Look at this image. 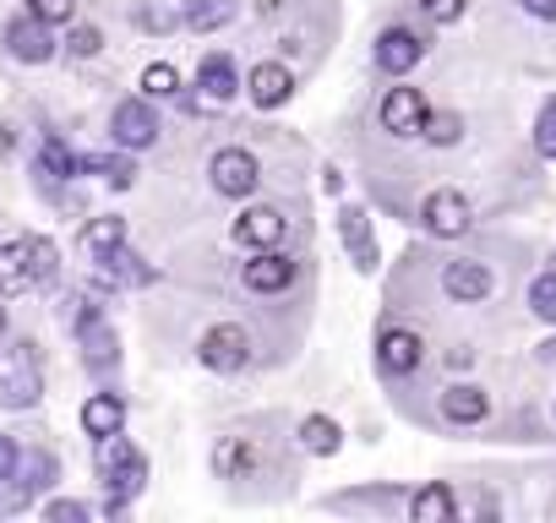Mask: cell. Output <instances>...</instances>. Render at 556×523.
Returning a JSON list of instances; mask_svg holds the SVG:
<instances>
[{"label":"cell","mask_w":556,"mask_h":523,"mask_svg":"<svg viewBox=\"0 0 556 523\" xmlns=\"http://www.w3.org/2000/svg\"><path fill=\"white\" fill-rule=\"evenodd\" d=\"M458 131H464V120H458V115H426V126H420V137H426V142H437V148H453V142H458Z\"/></svg>","instance_id":"29"},{"label":"cell","mask_w":556,"mask_h":523,"mask_svg":"<svg viewBox=\"0 0 556 523\" xmlns=\"http://www.w3.org/2000/svg\"><path fill=\"white\" fill-rule=\"evenodd\" d=\"M485 414H491L485 387H475V382H453V387H442V420H453V425H480Z\"/></svg>","instance_id":"15"},{"label":"cell","mask_w":556,"mask_h":523,"mask_svg":"<svg viewBox=\"0 0 556 523\" xmlns=\"http://www.w3.org/2000/svg\"><path fill=\"white\" fill-rule=\"evenodd\" d=\"M197 355H202L207 371H240V366L251 360V333H245L240 322H218V328L202 333Z\"/></svg>","instance_id":"2"},{"label":"cell","mask_w":556,"mask_h":523,"mask_svg":"<svg viewBox=\"0 0 556 523\" xmlns=\"http://www.w3.org/2000/svg\"><path fill=\"white\" fill-rule=\"evenodd\" d=\"M285 213H278V207H245L240 218H235V240L240 245H251V251H267V245H278V240H285Z\"/></svg>","instance_id":"14"},{"label":"cell","mask_w":556,"mask_h":523,"mask_svg":"<svg viewBox=\"0 0 556 523\" xmlns=\"http://www.w3.org/2000/svg\"><path fill=\"white\" fill-rule=\"evenodd\" d=\"M256 469V447L245 442V436H224L218 447H213V474L218 480H245Z\"/></svg>","instance_id":"19"},{"label":"cell","mask_w":556,"mask_h":523,"mask_svg":"<svg viewBox=\"0 0 556 523\" xmlns=\"http://www.w3.org/2000/svg\"><path fill=\"white\" fill-rule=\"evenodd\" d=\"M518 7H523L529 17H540V23H556V0H518Z\"/></svg>","instance_id":"37"},{"label":"cell","mask_w":556,"mask_h":523,"mask_svg":"<svg viewBox=\"0 0 556 523\" xmlns=\"http://www.w3.org/2000/svg\"><path fill=\"white\" fill-rule=\"evenodd\" d=\"M409 518H415V523H447V518H458V501H453V490L437 480V485L415 490V501H409Z\"/></svg>","instance_id":"20"},{"label":"cell","mask_w":556,"mask_h":523,"mask_svg":"<svg viewBox=\"0 0 556 523\" xmlns=\"http://www.w3.org/2000/svg\"><path fill=\"white\" fill-rule=\"evenodd\" d=\"M28 12H34V17H45V23H72L77 0H28Z\"/></svg>","instance_id":"33"},{"label":"cell","mask_w":556,"mask_h":523,"mask_svg":"<svg viewBox=\"0 0 556 523\" xmlns=\"http://www.w3.org/2000/svg\"><path fill=\"white\" fill-rule=\"evenodd\" d=\"M7 44H12V55L17 61H28V66H45L50 55H55V39H50V23L45 17H17L12 28H7Z\"/></svg>","instance_id":"13"},{"label":"cell","mask_w":556,"mask_h":523,"mask_svg":"<svg viewBox=\"0 0 556 523\" xmlns=\"http://www.w3.org/2000/svg\"><path fill=\"white\" fill-rule=\"evenodd\" d=\"M240 279H245L251 295H278V290H290V284H295V262L278 251V245H267V251H256L245 268H240Z\"/></svg>","instance_id":"6"},{"label":"cell","mask_w":556,"mask_h":523,"mask_svg":"<svg viewBox=\"0 0 556 523\" xmlns=\"http://www.w3.org/2000/svg\"><path fill=\"white\" fill-rule=\"evenodd\" d=\"M23 245H28V268H34V284H50V279H55V245H50L45 234H28Z\"/></svg>","instance_id":"27"},{"label":"cell","mask_w":556,"mask_h":523,"mask_svg":"<svg viewBox=\"0 0 556 523\" xmlns=\"http://www.w3.org/2000/svg\"><path fill=\"white\" fill-rule=\"evenodd\" d=\"M235 7H240V0H186V28L191 34H213V28H224L229 17H235Z\"/></svg>","instance_id":"23"},{"label":"cell","mask_w":556,"mask_h":523,"mask_svg":"<svg viewBox=\"0 0 556 523\" xmlns=\"http://www.w3.org/2000/svg\"><path fill=\"white\" fill-rule=\"evenodd\" d=\"M464 7H469V0H426V17L431 23H458Z\"/></svg>","instance_id":"34"},{"label":"cell","mask_w":556,"mask_h":523,"mask_svg":"<svg viewBox=\"0 0 556 523\" xmlns=\"http://www.w3.org/2000/svg\"><path fill=\"white\" fill-rule=\"evenodd\" d=\"M442 290H447V301H458V306H480V301H491L496 279H491L485 262H475V256H453L447 268H442Z\"/></svg>","instance_id":"5"},{"label":"cell","mask_w":556,"mask_h":523,"mask_svg":"<svg viewBox=\"0 0 556 523\" xmlns=\"http://www.w3.org/2000/svg\"><path fill=\"white\" fill-rule=\"evenodd\" d=\"M99 474H104V490H110V501H104L110 518L126 512V501L148 485V463H142V452L121 431L115 436H99Z\"/></svg>","instance_id":"1"},{"label":"cell","mask_w":556,"mask_h":523,"mask_svg":"<svg viewBox=\"0 0 556 523\" xmlns=\"http://www.w3.org/2000/svg\"><path fill=\"white\" fill-rule=\"evenodd\" d=\"M126 425V404L115 398V393H93L88 404H83V431L99 442V436H115Z\"/></svg>","instance_id":"18"},{"label":"cell","mask_w":556,"mask_h":523,"mask_svg":"<svg viewBox=\"0 0 556 523\" xmlns=\"http://www.w3.org/2000/svg\"><path fill=\"white\" fill-rule=\"evenodd\" d=\"M420 224L437 234V240H458V234H469L475 229V207L458 196V191H431L426 196V207H420Z\"/></svg>","instance_id":"4"},{"label":"cell","mask_w":556,"mask_h":523,"mask_svg":"<svg viewBox=\"0 0 556 523\" xmlns=\"http://www.w3.org/2000/svg\"><path fill=\"white\" fill-rule=\"evenodd\" d=\"M256 12H278V0H256Z\"/></svg>","instance_id":"38"},{"label":"cell","mask_w":556,"mask_h":523,"mask_svg":"<svg viewBox=\"0 0 556 523\" xmlns=\"http://www.w3.org/2000/svg\"><path fill=\"white\" fill-rule=\"evenodd\" d=\"M382 131H393V137H420V126H426V99H420V88H388V99H382Z\"/></svg>","instance_id":"8"},{"label":"cell","mask_w":556,"mask_h":523,"mask_svg":"<svg viewBox=\"0 0 556 523\" xmlns=\"http://www.w3.org/2000/svg\"><path fill=\"white\" fill-rule=\"evenodd\" d=\"M534 153L556 164V99H551V104L540 110V120H534Z\"/></svg>","instance_id":"30"},{"label":"cell","mask_w":556,"mask_h":523,"mask_svg":"<svg viewBox=\"0 0 556 523\" xmlns=\"http://www.w3.org/2000/svg\"><path fill=\"white\" fill-rule=\"evenodd\" d=\"M23 469V452H17V442L12 436H0V480H12Z\"/></svg>","instance_id":"36"},{"label":"cell","mask_w":556,"mask_h":523,"mask_svg":"<svg viewBox=\"0 0 556 523\" xmlns=\"http://www.w3.org/2000/svg\"><path fill=\"white\" fill-rule=\"evenodd\" d=\"M420 360H426L420 333H409V328H388V333L377 339V366H382L388 377H409V371H420Z\"/></svg>","instance_id":"9"},{"label":"cell","mask_w":556,"mask_h":523,"mask_svg":"<svg viewBox=\"0 0 556 523\" xmlns=\"http://www.w3.org/2000/svg\"><path fill=\"white\" fill-rule=\"evenodd\" d=\"M45 518H55V523H83V518H88V507H83V501H50V507H45Z\"/></svg>","instance_id":"35"},{"label":"cell","mask_w":556,"mask_h":523,"mask_svg":"<svg viewBox=\"0 0 556 523\" xmlns=\"http://www.w3.org/2000/svg\"><path fill=\"white\" fill-rule=\"evenodd\" d=\"M99 262H104V273H110V279H126V284H153V268H142V262H137L126 245L104 251Z\"/></svg>","instance_id":"24"},{"label":"cell","mask_w":556,"mask_h":523,"mask_svg":"<svg viewBox=\"0 0 556 523\" xmlns=\"http://www.w3.org/2000/svg\"><path fill=\"white\" fill-rule=\"evenodd\" d=\"M34 398H39V377H34V371H28V360H23V371L7 382V404H12V409H23V404H34Z\"/></svg>","instance_id":"31"},{"label":"cell","mask_w":556,"mask_h":523,"mask_svg":"<svg viewBox=\"0 0 556 523\" xmlns=\"http://www.w3.org/2000/svg\"><path fill=\"white\" fill-rule=\"evenodd\" d=\"M207 175H213V191L218 196H251L256 180H262V164L245 148H218L213 164H207Z\"/></svg>","instance_id":"3"},{"label":"cell","mask_w":556,"mask_h":523,"mask_svg":"<svg viewBox=\"0 0 556 523\" xmlns=\"http://www.w3.org/2000/svg\"><path fill=\"white\" fill-rule=\"evenodd\" d=\"M245 93H251V104H256V110H278V104H290V93H295V77H290V66L262 61V66H251V77H245Z\"/></svg>","instance_id":"12"},{"label":"cell","mask_w":556,"mask_h":523,"mask_svg":"<svg viewBox=\"0 0 556 523\" xmlns=\"http://www.w3.org/2000/svg\"><path fill=\"white\" fill-rule=\"evenodd\" d=\"M0 328H7V311H0Z\"/></svg>","instance_id":"39"},{"label":"cell","mask_w":556,"mask_h":523,"mask_svg":"<svg viewBox=\"0 0 556 523\" xmlns=\"http://www.w3.org/2000/svg\"><path fill=\"white\" fill-rule=\"evenodd\" d=\"M301 447H306V452H317V458H333V452L344 447L339 420H328V414H306V420H301Z\"/></svg>","instance_id":"21"},{"label":"cell","mask_w":556,"mask_h":523,"mask_svg":"<svg viewBox=\"0 0 556 523\" xmlns=\"http://www.w3.org/2000/svg\"><path fill=\"white\" fill-rule=\"evenodd\" d=\"M175 93H180V72L169 61H153L142 72V99H175Z\"/></svg>","instance_id":"26"},{"label":"cell","mask_w":556,"mask_h":523,"mask_svg":"<svg viewBox=\"0 0 556 523\" xmlns=\"http://www.w3.org/2000/svg\"><path fill=\"white\" fill-rule=\"evenodd\" d=\"M420 55H426V39H420V34H409V28H388V34H377V66H382L388 77L415 72Z\"/></svg>","instance_id":"10"},{"label":"cell","mask_w":556,"mask_h":523,"mask_svg":"<svg viewBox=\"0 0 556 523\" xmlns=\"http://www.w3.org/2000/svg\"><path fill=\"white\" fill-rule=\"evenodd\" d=\"M110 131H115V142L121 148H153L159 142V115H153V104L148 99H126V104H115V120H110Z\"/></svg>","instance_id":"7"},{"label":"cell","mask_w":556,"mask_h":523,"mask_svg":"<svg viewBox=\"0 0 556 523\" xmlns=\"http://www.w3.org/2000/svg\"><path fill=\"white\" fill-rule=\"evenodd\" d=\"M83 245H88L93 256H104V251L126 245V224H121V218H93V224L83 229Z\"/></svg>","instance_id":"25"},{"label":"cell","mask_w":556,"mask_h":523,"mask_svg":"<svg viewBox=\"0 0 556 523\" xmlns=\"http://www.w3.org/2000/svg\"><path fill=\"white\" fill-rule=\"evenodd\" d=\"M66 50H72V55H99V50H104V34H99V28H88V23H72Z\"/></svg>","instance_id":"32"},{"label":"cell","mask_w":556,"mask_h":523,"mask_svg":"<svg viewBox=\"0 0 556 523\" xmlns=\"http://www.w3.org/2000/svg\"><path fill=\"white\" fill-rule=\"evenodd\" d=\"M339 234H344V245L355 256V268L361 273H377V234H371V218L361 207H344L339 213Z\"/></svg>","instance_id":"16"},{"label":"cell","mask_w":556,"mask_h":523,"mask_svg":"<svg viewBox=\"0 0 556 523\" xmlns=\"http://www.w3.org/2000/svg\"><path fill=\"white\" fill-rule=\"evenodd\" d=\"M197 88H202L207 104H229V99L240 93V72H235V61H229V55H207V61L197 66Z\"/></svg>","instance_id":"17"},{"label":"cell","mask_w":556,"mask_h":523,"mask_svg":"<svg viewBox=\"0 0 556 523\" xmlns=\"http://www.w3.org/2000/svg\"><path fill=\"white\" fill-rule=\"evenodd\" d=\"M77 339H83V349H88V366H93V371L115 366L121 344H115V328L104 322V311H99V306H83V311H77Z\"/></svg>","instance_id":"11"},{"label":"cell","mask_w":556,"mask_h":523,"mask_svg":"<svg viewBox=\"0 0 556 523\" xmlns=\"http://www.w3.org/2000/svg\"><path fill=\"white\" fill-rule=\"evenodd\" d=\"M34 284V268H28V245L12 240V245H0V295H17Z\"/></svg>","instance_id":"22"},{"label":"cell","mask_w":556,"mask_h":523,"mask_svg":"<svg viewBox=\"0 0 556 523\" xmlns=\"http://www.w3.org/2000/svg\"><path fill=\"white\" fill-rule=\"evenodd\" d=\"M529 311H534L540 322H556V268L529 284Z\"/></svg>","instance_id":"28"}]
</instances>
